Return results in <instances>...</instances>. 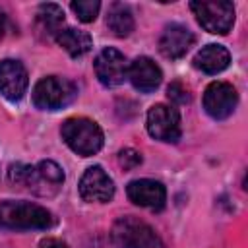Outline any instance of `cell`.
I'll return each mask as SVG.
<instances>
[{"label": "cell", "mask_w": 248, "mask_h": 248, "mask_svg": "<svg viewBox=\"0 0 248 248\" xmlns=\"http://www.w3.org/2000/svg\"><path fill=\"white\" fill-rule=\"evenodd\" d=\"M231 64V54L223 45H207L194 56V66L203 74H219Z\"/></svg>", "instance_id": "9a60e30c"}, {"label": "cell", "mask_w": 248, "mask_h": 248, "mask_svg": "<svg viewBox=\"0 0 248 248\" xmlns=\"http://www.w3.org/2000/svg\"><path fill=\"white\" fill-rule=\"evenodd\" d=\"M0 225L8 229H50L54 225L52 213L31 202L6 200L0 203Z\"/></svg>", "instance_id": "6da1fadb"}, {"label": "cell", "mask_w": 248, "mask_h": 248, "mask_svg": "<svg viewBox=\"0 0 248 248\" xmlns=\"http://www.w3.org/2000/svg\"><path fill=\"white\" fill-rule=\"evenodd\" d=\"M192 45H194V33L180 23H169L159 37V50L165 58L170 60L182 58Z\"/></svg>", "instance_id": "4fadbf2b"}, {"label": "cell", "mask_w": 248, "mask_h": 248, "mask_svg": "<svg viewBox=\"0 0 248 248\" xmlns=\"http://www.w3.org/2000/svg\"><path fill=\"white\" fill-rule=\"evenodd\" d=\"M29 85L27 70L19 60L4 58L0 60V93L8 101H19Z\"/></svg>", "instance_id": "30bf717a"}, {"label": "cell", "mask_w": 248, "mask_h": 248, "mask_svg": "<svg viewBox=\"0 0 248 248\" xmlns=\"http://www.w3.org/2000/svg\"><path fill=\"white\" fill-rule=\"evenodd\" d=\"M126 194L130 198V202H134L140 207H149V209H163L165 202H167V190L159 180H151V178H140V180H132L126 188Z\"/></svg>", "instance_id": "7c38bea8"}, {"label": "cell", "mask_w": 248, "mask_h": 248, "mask_svg": "<svg viewBox=\"0 0 248 248\" xmlns=\"http://www.w3.org/2000/svg\"><path fill=\"white\" fill-rule=\"evenodd\" d=\"M190 10L194 12L198 23L213 35H227L234 23V6L227 0L190 2Z\"/></svg>", "instance_id": "5b68a950"}, {"label": "cell", "mask_w": 248, "mask_h": 248, "mask_svg": "<svg viewBox=\"0 0 248 248\" xmlns=\"http://www.w3.org/2000/svg\"><path fill=\"white\" fill-rule=\"evenodd\" d=\"M78 89L74 81L60 76H46L39 79L33 87V103L41 110H58L70 105Z\"/></svg>", "instance_id": "277c9868"}, {"label": "cell", "mask_w": 248, "mask_h": 248, "mask_svg": "<svg viewBox=\"0 0 248 248\" xmlns=\"http://www.w3.org/2000/svg\"><path fill=\"white\" fill-rule=\"evenodd\" d=\"M110 236L118 248H165L159 234L145 221L134 215L116 219Z\"/></svg>", "instance_id": "3957f363"}, {"label": "cell", "mask_w": 248, "mask_h": 248, "mask_svg": "<svg viewBox=\"0 0 248 248\" xmlns=\"http://www.w3.org/2000/svg\"><path fill=\"white\" fill-rule=\"evenodd\" d=\"M93 66H95L97 79L105 87H116V85H120L128 78V62H126V56L120 50L112 48V46L103 48L97 54Z\"/></svg>", "instance_id": "ba28073f"}, {"label": "cell", "mask_w": 248, "mask_h": 248, "mask_svg": "<svg viewBox=\"0 0 248 248\" xmlns=\"http://www.w3.org/2000/svg\"><path fill=\"white\" fill-rule=\"evenodd\" d=\"M167 95H169L170 101H174V103H178V105H184V103L190 101V93H188V89H186L182 83H178V81H172V83L169 85Z\"/></svg>", "instance_id": "ffe728a7"}, {"label": "cell", "mask_w": 248, "mask_h": 248, "mask_svg": "<svg viewBox=\"0 0 248 248\" xmlns=\"http://www.w3.org/2000/svg\"><path fill=\"white\" fill-rule=\"evenodd\" d=\"M62 140L66 141V145L81 155V157H89L99 153V149L103 147V130L99 128L97 122L89 120V118H68L62 128H60Z\"/></svg>", "instance_id": "7a4b0ae2"}, {"label": "cell", "mask_w": 248, "mask_h": 248, "mask_svg": "<svg viewBox=\"0 0 248 248\" xmlns=\"http://www.w3.org/2000/svg\"><path fill=\"white\" fill-rule=\"evenodd\" d=\"M64 182V172L54 161H41L37 167H31L29 178L25 188L33 190L39 196H50L56 194L58 188Z\"/></svg>", "instance_id": "8fae6325"}, {"label": "cell", "mask_w": 248, "mask_h": 248, "mask_svg": "<svg viewBox=\"0 0 248 248\" xmlns=\"http://www.w3.org/2000/svg\"><path fill=\"white\" fill-rule=\"evenodd\" d=\"M56 43L74 58L78 56H83L85 52L91 50L93 46V39L87 31H81V29H74V27H64L60 29L56 35H54Z\"/></svg>", "instance_id": "2e32d148"}, {"label": "cell", "mask_w": 248, "mask_h": 248, "mask_svg": "<svg viewBox=\"0 0 248 248\" xmlns=\"http://www.w3.org/2000/svg\"><path fill=\"white\" fill-rule=\"evenodd\" d=\"M4 31H6V14L0 10V39H2Z\"/></svg>", "instance_id": "603a6c76"}, {"label": "cell", "mask_w": 248, "mask_h": 248, "mask_svg": "<svg viewBox=\"0 0 248 248\" xmlns=\"http://www.w3.org/2000/svg\"><path fill=\"white\" fill-rule=\"evenodd\" d=\"M147 132L151 138L167 143H174L180 138V114L174 107L169 105H153L147 110V120H145Z\"/></svg>", "instance_id": "8992f818"}, {"label": "cell", "mask_w": 248, "mask_h": 248, "mask_svg": "<svg viewBox=\"0 0 248 248\" xmlns=\"http://www.w3.org/2000/svg\"><path fill=\"white\" fill-rule=\"evenodd\" d=\"M37 21L46 33L56 35L64 25V12L58 4H41L37 12Z\"/></svg>", "instance_id": "ac0fdd59"}, {"label": "cell", "mask_w": 248, "mask_h": 248, "mask_svg": "<svg viewBox=\"0 0 248 248\" xmlns=\"http://www.w3.org/2000/svg\"><path fill=\"white\" fill-rule=\"evenodd\" d=\"M118 163H120V167H124V169H136V167L141 163V155H140L136 149L128 147V149H122V151L118 153Z\"/></svg>", "instance_id": "44dd1931"}, {"label": "cell", "mask_w": 248, "mask_h": 248, "mask_svg": "<svg viewBox=\"0 0 248 248\" xmlns=\"http://www.w3.org/2000/svg\"><path fill=\"white\" fill-rule=\"evenodd\" d=\"M39 248H68V244L62 242V240H58V238H45L39 244Z\"/></svg>", "instance_id": "7402d4cb"}, {"label": "cell", "mask_w": 248, "mask_h": 248, "mask_svg": "<svg viewBox=\"0 0 248 248\" xmlns=\"http://www.w3.org/2000/svg\"><path fill=\"white\" fill-rule=\"evenodd\" d=\"M128 79L132 85L141 91V93H151L159 87L163 74L161 68L147 56H138L130 66H128Z\"/></svg>", "instance_id": "5bb4252c"}, {"label": "cell", "mask_w": 248, "mask_h": 248, "mask_svg": "<svg viewBox=\"0 0 248 248\" xmlns=\"http://www.w3.org/2000/svg\"><path fill=\"white\" fill-rule=\"evenodd\" d=\"M236 103H238V93L227 81H213L207 85L203 93V108L215 120H223L231 116L236 108Z\"/></svg>", "instance_id": "52a82bcc"}, {"label": "cell", "mask_w": 248, "mask_h": 248, "mask_svg": "<svg viewBox=\"0 0 248 248\" xmlns=\"http://www.w3.org/2000/svg\"><path fill=\"white\" fill-rule=\"evenodd\" d=\"M78 188H79V196H81L85 202H89V203H93V202H97V203H107V202H110L112 196H114V182H112V178L103 170V167H99V165L89 167V169L81 174Z\"/></svg>", "instance_id": "9c48e42d"}, {"label": "cell", "mask_w": 248, "mask_h": 248, "mask_svg": "<svg viewBox=\"0 0 248 248\" xmlns=\"http://www.w3.org/2000/svg\"><path fill=\"white\" fill-rule=\"evenodd\" d=\"M70 6L74 10V14L78 16V19L83 21V23L93 21L97 17L99 10H101L99 0H78V2H72Z\"/></svg>", "instance_id": "d6986e66"}, {"label": "cell", "mask_w": 248, "mask_h": 248, "mask_svg": "<svg viewBox=\"0 0 248 248\" xmlns=\"http://www.w3.org/2000/svg\"><path fill=\"white\" fill-rule=\"evenodd\" d=\"M107 25L116 37H128L134 31V16L130 8L122 2H114L107 14Z\"/></svg>", "instance_id": "e0dca14e"}]
</instances>
